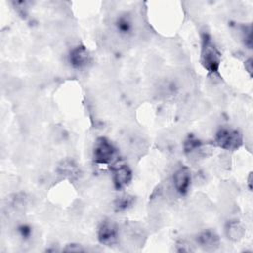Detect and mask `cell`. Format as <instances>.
I'll return each mask as SVG.
<instances>
[{
    "mask_svg": "<svg viewBox=\"0 0 253 253\" xmlns=\"http://www.w3.org/2000/svg\"><path fill=\"white\" fill-rule=\"evenodd\" d=\"M242 134L234 128L221 127L214 135V143L224 150H236L242 145Z\"/></svg>",
    "mask_w": 253,
    "mask_h": 253,
    "instance_id": "cell-3",
    "label": "cell"
},
{
    "mask_svg": "<svg viewBox=\"0 0 253 253\" xmlns=\"http://www.w3.org/2000/svg\"><path fill=\"white\" fill-rule=\"evenodd\" d=\"M113 182L117 190H122L129 185L132 180V172L130 168L124 163L116 164L113 169Z\"/></svg>",
    "mask_w": 253,
    "mask_h": 253,
    "instance_id": "cell-6",
    "label": "cell"
},
{
    "mask_svg": "<svg viewBox=\"0 0 253 253\" xmlns=\"http://www.w3.org/2000/svg\"><path fill=\"white\" fill-rule=\"evenodd\" d=\"M115 27L121 35L126 36L129 35L132 31V22L128 16L122 15L117 18L115 22Z\"/></svg>",
    "mask_w": 253,
    "mask_h": 253,
    "instance_id": "cell-11",
    "label": "cell"
},
{
    "mask_svg": "<svg viewBox=\"0 0 253 253\" xmlns=\"http://www.w3.org/2000/svg\"><path fill=\"white\" fill-rule=\"evenodd\" d=\"M92 61L91 54L84 45L73 47L68 54V62L75 69L86 68Z\"/></svg>",
    "mask_w": 253,
    "mask_h": 253,
    "instance_id": "cell-5",
    "label": "cell"
},
{
    "mask_svg": "<svg viewBox=\"0 0 253 253\" xmlns=\"http://www.w3.org/2000/svg\"><path fill=\"white\" fill-rule=\"evenodd\" d=\"M196 239L198 244H200V246H202L207 250H212L216 248L219 244L218 236L211 230H205L200 232L197 235Z\"/></svg>",
    "mask_w": 253,
    "mask_h": 253,
    "instance_id": "cell-8",
    "label": "cell"
},
{
    "mask_svg": "<svg viewBox=\"0 0 253 253\" xmlns=\"http://www.w3.org/2000/svg\"><path fill=\"white\" fill-rule=\"evenodd\" d=\"M18 231L23 239H29L32 235V228L28 224H21L18 227Z\"/></svg>",
    "mask_w": 253,
    "mask_h": 253,
    "instance_id": "cell-14",
    "label": "cell"
},
{
    "mask_svg": "<svg viewBox=\"0 0 253 253\" xmlns=\"http://www.w3.org/2000/svg\"><path fill=\"white\" fill-rule=\"evenodd\" d=\"M192 175L191 171L186 166L179 167L173 174V185L175 190L180 195H186L191 187Z\"/></svg>",
    "mask_w": 253,
    "mask_h": 253,
    "instance_id": "cell-7",
    "label": "cell"
},
{
    "mask_svg": "<svg viewBox=\"0 0 253 253\" xmlns=\"http://www.w3.org/2000/svg\"><path fill=\"white\" fill-rule=\"evenodd\" d=\"M117 156V148L105 136L96 139L93 147V161L98 165H110Z\"/></svg>",
    "mask_w": 253,
    "mask_h": 253,
    "instance_id": "cell-2",
    "label": "cell"
},
{
    "mask_svg": "<svg viewBox=\"0 0 253 253\" xmlns=\"http://www.w3.org/2000/svg\"><path fill=\"white\" fill-rule=\"evenodd\" d=\"M133 202H134L133 197L129 195H124V196L118 197L115 201V209L117 211H126L132 206Z\"/></svg>",
    "mask_w": 253,
    "mask_h": 253,
    "instance_id": "cell-13",
    "label": "cell"
},
{
    "mask_svg": "<svg viewBox=\"0 0 253 253\" xmlns=\"http://www.w3.org/2000/svg\"><path fill=\"white\" fill-rule=\"evenodd\" d=\"M245 68L246 70L250 73V76H251V72H252V59L249 58L246 62H245Z\"/></svg>",
    "mask_w": 253,
    "mask_h": 253,
    "instance_id": "cell-15",
    "label": "cell"
},
{
    "mask_svg": "<svg viewBox=\"0 0 253 253\" xmlns=\"http://www.w3.org/2000/svg\"><path fill=\"white\" fill-rule=\"evenodd\" d=\"M58 173L70 180H74L78 178L80 171L78 166L72 160L66 159L58 166Z\"/></svg>",
    "mask_w": 253,
    "mask_h": 253,
    "instance_id": "cell-9",
    "label": "cell"
},
{
    "mask_svg": "<svg viewBox=\"0 0 253 253\" xmlns=\"http://www.w3.org/2000/svg\"><path fill=\"white\" fill-rule=\"evenodd\" d=\"M225 233L229 239L236 241V240H239L243 236L244 230L239 222L230 221L227 223V225L225 227Z\"/></svg>",
    "mask_w": 253,
    "mask_h": 253,
    "instance_id": "cell-12",
    "label": "cell"
},
{
    "mask_svg": "<svg viewBox=\"0 0 253 253\" xmlns=\"http://www.w3.org/2000/svg\"><path fill=\"white\" fill-rule=\"evenodd\" d=\"M201 63L209 73H218L221 63V53L211 36L208 34H203L202 36Z\"/></svg>",
    "mask_w": 253,
    "mask_h": 253,
    "instance_id": "cell-1",
    "label": "cell"
},
{
    "mask_svg": "<svg viewBox=\"0 0 253 253\" xmlns=\"http://www.w3.org/2000/svg\"><path fill=\"white\" fill-rule=\"evenodd\" d=\"M97 238L103 245H115L119 240V229L116 223L112 220L102 221L98 227Z\"/></svg>",
    "mask_w": 253,
    "mask_h": 253,
    "instance_id": "cell-4",
    "label": "cell"
},
{
    "mask_svg": "<svg viewBox=\"0 0 253 253\" xmlns=\"http://www.w3.org/2000/svg\"><path fill=\"white\" fill-rule=\"evenodd\" d=\"M203 149V142L197 137L191 135L186 138L184 141V151L187 155H197L198 152H201Z\"/></svg>",
    "mask_w": 253,
    "mask_h": 253,
    "instance_id": "cell-10",
    "label": "cell"
}]
</instances>
